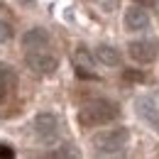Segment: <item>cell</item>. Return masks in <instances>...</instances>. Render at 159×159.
I'll use <instances>...</instances> for the list:
<instances>
[{"label": "cell", "mask_w": 159, "mask_h": 159, "mask_svg": "<svg viewBox=\"0 0 159 159\" xmlns=\"http://www.w3.org/2000/svg\"><path fill=\"white\" fill-rule=\"evenodd\" d=\"M130 57L139 64H149L159 57V42L157 39H135L130 42Z\"/></svg>", "instance_id": "5b68a950"}, {"label": "cell", "mask_w": 159, "mask_h": 159, "mask_svg": "<svg viewBox=\"0 0 159 159\" xmlns=\"http://www.w3.org/2000/svg\"><path fill=\"white\" fill-rule=\"evenodd\" d=\"M125 79L127 81H142V74H137V71H125Z\"/></svg>", "instance_id": "5bb4252c"}, {"label": "cell", "mask_w": 159, "mask_h": 159, "mask_svg": "<svg viewBox=\"0 0 159 159\" xmlns=\"http://www.w3.org/2000/svg\"><path fill=\"white\" fill-rule=\"evenodd\" d=\"M96 59H98L100 64H105V66H120L122 57H120V52L115 49V47L100 44V47H96Z\"/></svg>", "instance_id": "9c48e42d"}, {"label": "cell", "mask_w": 159, "mask_h": 159, "mask_svg": "<svg viewBox=\"0 0 159 159\" xmlns=\"http://www.w3.org/2000/svg\"><path fill=\"white\" fill-rule=\"evenodd\" d=\"M127 139H130V132L125 127H110V130L93 135V147L98 154H118L125 149Z\"/></svg>", "instance_id": "7a4b0ae2"}, {"label": "cell", "mask_w": 159, "mask_h": 159, "mask_svg": "<svg viewBox=\"0 0 159 159\" xmlns=\"http://www.w3.org/2000/svg\"><path fill=\"white\" fill-rule=\"evenodd\" d=\"M25 64L37 74V76H52L57 69H59V61L57 57H52V54H47L44 49H37V52H27V57H25Z\"/></svg>", "instance_id": "3957f363"}, {"label": "cell", "mask_w": 159, "mask_h": 159, "mask_svg": "<svg viewBox=\"0 0 159 159\" xmlns=\"http://www.w3.org/2000/svg\"><path fill=\"white\" fill-rule=\"evenodd\" d=\"M47 44H49V32H47L44 27H32V30H27L25 37H22V49H27V52L44 49Z\"/></svg>", "instance_id": "8992f818"}, {"label": "cell", "mask_w": 159, "mask_h": 159, "mask_svg": "<svg viewBox=\"0 0 159 159\" xmlns=\"http://www.w3.org/2000/svg\"><path fill=\"white\" fill-rule=\"evenodd\" d=\"M17 2H20V5H32L34 0H17Z\"/></svg>", "instance_id": "9a60e30c"}, {"label": "cell", "mask_w": 159, "mask_h": 159, "mask_svg": "<svg viewBox=\"0 0 159 159\" xmlns=\"http://www.w3.org/2000/svg\"><path fill=\"white\" fill-rule=\"evenodd\" d=\"M115 118H118V105L110 103V100H105V98L88 100L79 113L81 125H86V127H91V125H105V122H110Z\"/></svg>", "instance_id": "6da1fadb"}, {"label": "cell", "mask_w": 159, "mask_h": 159, "mask_svg": "<svg viewBox=\"0 0 159 159\" xmlns=\"http://www.w3.org/2000/svg\"><path fill=\"white\" fill-rule=\"evenodd\" d=\"M12 157H15V149L10 144H2L0 142V159H12Z\"/></svg>", "instance_id": "7c38bea8"}, {"label": "cell", "mask_w": 159, "mask_h": 159, "mask_svg": "<svg viewBox=\"0 0 159 159\" xmlns=\"http://www.w3.org/2000/svg\"><path fill=\"white\" fill-rule=\"evenodd\" d=\"M74 64H76V69H93V57H91V52H88L86 47H76V52H74Z\"/></svg>", "instance_id": "8fae6325"}, {"label": "cell", "mask_w": 159, "mask_h": 159, "mask_svg": "<svg viewBox=\"0 0 159 159\" xmlns=\"http://www.w3.org/2000/svg\"><path fill=\"white\" fill-rule=\"evenodd\" d=\"M149 27V15L142 10V7H130L125 12V30L127 32H144Z\"/></svg>", "instance_id": "52a82bcc"}, {"label": "cell", "mask_w": 159, "mask_h": 159, "mask_svg": "<svg viewBox=\"0 0 159 159\" xmlns=\"http://www.w3.org/2000/svg\"><path fill=\"white\" fill-rule=\"evenodd\" d=\"M34 132L42 142H54L59 135V118L54 113H39L34 118Z\"/></svg>", "instance_id": "277c9868"}, {"label": "cell", "mask_w": 159, "mask_h": 159, "mask_svg": "<svg viewBox=\"0 0 159 159\" xmlns=\"http://www.w3.org/2000/svg\"><path fill=\"white\" fill-rule=\"evenodd\" d=\"M52 157H76V152L74 149H54Z\"/></svg>", "instance_id": "4fadbf2b"}, {"label": "cell", "mask_w": 159, "mask_h": 159, "mask_svg": "<svg viewBox=\"0 0 159 159\" xmlns=\"http://www.w3.org/2000/svg\"><path fill=\"white\" fill-rule=\"evenodd\" d=\"M15 86H17V76H15L12 66L0 64V103H5L10 98V93L15 91Z\"/></svg>", "instance_id": "ba28073f"}, {"label": "cell", "mask_w": 159, "mask_h": 159, "mask_svg": "<svg viewBox=\"0 0 159 159\" xmlns=\"http://www.w3.org/2000/svg\"><path fill=\"white\" fill-rule=\"evenodd\" d=\"M10 39H12V20H10L7 10L0 5V44H5Z\"/></svg>", "instance_id": "30bf717a"}]
</instances>
